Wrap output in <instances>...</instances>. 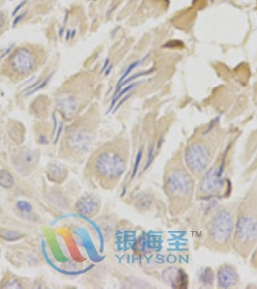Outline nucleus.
<instances>
[{
	"label": "nucleus",
	"instance_id": "f03ea898",
	"mask_svg": "<svg viewBox=\"0 0 257 289\" xmlns=\"http://www.w3.org/2000/svg\"><path fill=\"white\" fill-rule=\"evenodd\" d=\"M95 170L106 178H117L124 173L125 161L115 152H104L96 159Z\"/></svg>",
	"mask_w": 257,
	"mask_h": 289
},
{
	"label": "nucleus",
	"instance_id": "1a4fd4ad",
	"mask_svg": "<svg viewBox=\"0 0 257 289\" xmlns=\"http://www.w3.org/2000/svg\"><path fill=\"white\" fill-rule=\"evenodd\" d=\"M14 179L13 176L9 173L7 171L1 170L0 171V186L3 188H12L14 186Z\"/></svg>",
	"mask_w": 257,
	"mask_h": 289
},
{
	"label": "nucleus",
	"instance_id": "7ed1b4c3",
	"mask_svg": "<svg viewBox=\"0 0 257 289\" xmlns=\"http://www.w3.org/2000/svg\"><path fill=\"white\" fill-rule=\"evenodd\" d=\"M39 161V154L37 151L29 150V148H21L17 150L13 157V166L20 173L28 175L36 167Z\"/></svg>",
	"mask_w": 257,
	"mask_h": 289
},
{
	"label": "nucleus",
	"instance_id": "9d476101",
	"mask_svg": "<svg viewBox=\"0 0 257 289\" xmlns=\"http://www.w3.org/2000/svg\"><path fill=\"white\" fill-rule=\"evenodd\" d=\"M17 208L23 213H30L32 211V206L27 202L21 201L17 203Z\"/></svg>",
	"mask_w": 257,
	"mask_h": 289
},
{
	"label": "nucleus",
	"instance_id": "0eeeda50",
	"mask_svg": "<svg viewBox=\"0 0 257 289\" xmlns=\"http://www.w3.org/2000/svg\"><path fill=\"white\" fill-rule=\"evenodd\" d=\"M60 108H61L60 110L64 116H73L77 111L76 100L71 96L63 98L60 101Z\"/></svg>",
	"mask_w": 257,
	"mask_h": 289
},
{
	"label": "nucleus",
	"instance_id": "f8f14e48",
	"mask_svg": "<svg viewBox=\"0 0 257 289\" xmlns=\"http://www.w3.org/2000/svg\"><path fill=\"white\" fill-rule=\"evenodd\" d=\"M1 213H2V208H1V206H0V216H1Z\"/></svg>",
	"mask_w": 257,
	"mask_h": 289
},
{
	"label": "nucleus",
	"instance_id": "39448f33",
	"mask_svg": "<svg viewBox=\"0 0 257 289\" xmlns=\"http://www.w3.org/2000/svg\"><path fill=\"white\" fill-rule=\"evenodd\" d=\"M91 143V135L85 128L77 129L69 138V144L72 149L76 151L84 150Z\"/></svg>",
	"mask_w": 257,
	"mask_h": 289
},
{
	"label": "nucleus",
	"instance_id": "6e6552de",
	"mask_svg": "<svg viewBox=\"0 0 257 289\" xmlns=\"http://www.w3.org/2000/svg\"><path fill=\"white\" fill-rule=\"evenodd\" d=\"M23 237L24 235L19 231L6 230V229H0V238L6 241H17Z\"/></svg>",
	"mask_w": 257,
	"mask_h": 289
},
{
	"label": "nucleus",
	"instance_id": "20e7f679",
	"mask_svg": "<svg viewBox=\"0 0 257 289\" xmlns=\"http://www.w3.org/2000/svg\"><path fill=\"white\" fill-rule=\"evenodd\" d=\"M100 201L93 195H87L83 197L76 204V210L84 216L92 217L99 211Z\"/></svg>",
	"mask_w": 257,
	"mask_h": 289
},
{
	"label": "nucleus",
	"instance_id": "f257e3e1",
	"mask_svg": "<svg viewBox=\"0 0 257 289\" xmlns=\"http://www.w3.org/2000/svg\"><path fill=\"white\" fill-rule=\"evenodd\" d=\"M37 54L29 48L21 47L14 51L8 59L12 72L18 76H27L35 71L39 62Z\"/></svg>",
	"mask_w": 257,
	"mask_h": 289
},
{
	"label": "nucleus",
	"instance_id": "423d86ee",
	"mask_svg": "<svg viewBox=\"0 0 257 289\" xmlns=\"http://www.w3.org/2000/svg\"><path fill=\"white\" fill-rule=\"evenodd\" d=\"M47 175L50 180L60 183L66 179L67 172L66 170L57 164H51L47 169Z\"/></svg>",
	"mask_w": 257,
	"mask_h": 289
},
{
	"label": "nucleus",
	"instance_id": "9b49d317",
	"mask_svg": "<svg viewBox=\"0 0 257 289\" xmlns=\"http://www.w3.org/2000/svg\"><path fill=\"white\" fill-rule=\"evenodd\" d=\"M6 22H7L6 15L0 12V30L4 29V27L6 26Z\"/></svg>",
	"mask_w": 257,
	"mask_h": 289
}]
</instances>
